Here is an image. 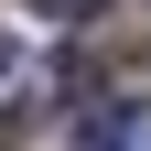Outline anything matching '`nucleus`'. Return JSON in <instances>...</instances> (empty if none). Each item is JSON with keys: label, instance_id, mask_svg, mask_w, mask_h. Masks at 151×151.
I'll list each match as a JSON object with an SVG mask.
<instances>
[{"label": "nucleus", "instance_id": "nucleus-1", "mask_svg": "<svg viewBox=\"0 0 151 151\" xmlns=\"http://www.w3.org/2000/svg\"><path fill=\"white\" fill-rule=\"evenodd\" d=\"M140 129V108L129 97H86V119H76V151H108V140H129Z\"/></svg>", "mask_w": 151, "mask_h": 151}, {"label": "nucleus", "instance_id": "nucleus-2", "mask_svg": "<svg viewBox=\"0 0 151 151\" xmlns=\"http://www.w3.org/2000/svg\"><path fill=\"white\" fill-rule=\"evenodd\" d=\"M32 11H54V22H97L108 0H32Z\"/></svg>", "mask_w": 151, "mask_h": 151}, {"label": "nucleus", "instance_id": "nucleus-3", "mask_svg": "<svg viewBox=\"0 0 151 151\" xmlns=\"http://www.w3.org/2000/svg\"><path fill=\"white\" fill-rule=\"evenodd\" d=\"M108 151H151V129H129V140H108Z\"/></svg>", "mask_w": 151, "mask_h": 151}, {"label": "nucleus", "instance_id": "nucleus-4", "mask_svg": "<svg viewBox=\"0 0 151 151\" xmlns=\"http://www.w3.org/2000/svg\"><path fill=\"white\" fill-rule=\"evenodd\" d=\"M0 76H11V43H0Z\"/></svg>", "mask_w": 151, "mask_h": 151}]
</instances>
